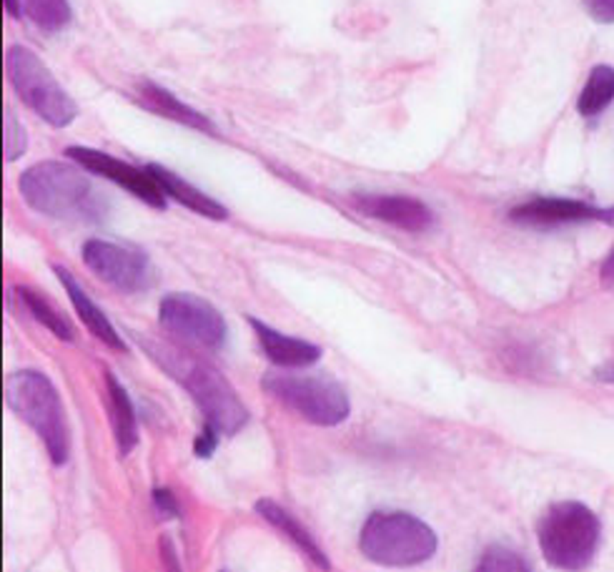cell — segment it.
Instances as JSON below:
<instances>
[{
  "instance_id": "14",
  "label": "cell",
  "mask_w": 614,
  "mask_h": 572,
  "mask_svg": "<svg viewBox=\"0 0 614 572\" xmlns=\"http://www.w3.org/2000/svg\"><path fill=\"white\" fill-rule=\"evenodd\" d=\"M55 276L60 279V284H63L65 294H68L70 304H73L75 314L80 317V322L85 324V329H88L96 339H101L106 346H111V349L116 351H126V341L121 339V334L116 332V327L111 324V319L106 317V314L101 312V309L93 304V299L88 297V294L83 292V286L78 284V281L70 276L68 269H63V266H53Z\"/></svg>"
},
{
  "instance_id": "17",
  "label": "cell",
  "mask_w": 614,
  "mask_h": 572,
  "mask_svg": "<svg viewBox=\"0 0 614 572\" xmlns=\"http://www.w3.org/2000/svg\"><path fill=\"white\" fill-rule=\"evenodd\" d=\"M106 387H108V407H111L113 435H116L121 455H128V452L138 445L136 409H133V402L126 389H123V384L111 374V371H106Z\"/></svg>"
},
{
  "instance_id": "23",
  "label": "cell",
  "mask_w": 614,
  "mask_h": 572,
  "mask_svg": "<svg viewBox=\"0 0 614 572\" xmlns=\"http://www.w3.org/2000/svg\"><path fill=\"white\" fill-rule=\"evenodd\" d=\"M28 151V133L26 126L13 116L11 111L6 113V123H3V154H6V161H16L21 159L23 154Z\"/></svg>"
},
{
  "instance_id": "25",
  "label": "cell",
  "mask_w": 614,
  "mask_h": 572,
  "mask_svg": "<svg viewBox=\"0 0 614 572\" xmlns=\"http://www.w3.org/2000/svg\"><path fill=\"white\" fill-rule=\"evenodd\" d=\"M582 3L597 23H614V0H582Z\"/></svg>"
},
{
  "instance_id": "22",
  "label": "cell",
  "mask_w": 614,
  "mask_h": 572,
  "mask_svg": "<svg viewBox=\"0 0 614 572\" xmlns=\"http://www.w3.org/2000/svg\"><path fill=\"white\" fill-rule=\"evenodd\" d=\"M474 572H532V570L517 552L507 550V547H489Z\"/></svg>"
},
{
  "instance_id": "21",
  "label": "cell",
  "mask_w": 614,
  "mask_h": 572,
  "mask_svg": "<svg viewBox=\"0 0 614 572\" xmlns=\"http://www.w3.org/2000/svg\"><path fill=\"white\" fill-rule=\"evenodd\" d=\"M18 297L23 299V304H26V309L33 314V319L41 322L48 332H53L58 339H63V341L75 339L73 324L65 319V314H60L58 309H55V304L50 302L48 297H43L41 292L28 289V286H21V289H18Z\"/></svg>"
},
{
  "instance_id": "19",
  "label": "cell",
  "mask_w": 614,
  "mask_h": 572,
  "mask_svg": "<svg viewBox=\"0 0 614 572\" xmlns=\"http://www.w3.org/2000/svg\"><path fill=\"white\" fill-rule=\"evenodd\" d=\"M614 101V68L612 65H594L579 93L577 111L584 118H594Z\"/></svg>"
},
{
  "instance_id": "27",
  "label": "cell",
  "mask_w": 614,
  "mask_h": 572,
  "mask_svg": "<svg viewBox=\"0 0 614 572\" xmlns=\"http://www.w3.org/2000/svg\"><path fill=\"white\" fill-rule=\"evenodd\" d=\"M216 440H218V432L206 424V429H203L201 437L196 440V447H193V450H196V455L198 457H211V452L216 450Z\"/></svg>"
},
{
  "instance_id": "8",
  "label": "cell",
  "mask_w": 614,
  "mask_h": 572,
  "mask_svg": "<svg viewBox=\"0 0 614 572\" xmlns=\"http://www.w3.org/2000/svg\"><path fill=\"white\" fill-rule=\"evenodd\" d=\"M178 379L203 412L206 424L216 429L218 435H236L249 422V412L236 389L213 366L203 361H191L181 369Z\"/></svg>"
},
{
  "instance_id": "2",
  "label": "cell",
  "mask_w": 614,
  "mask_h": 572,
  "mask_svg": "<svg viewBox=\"0 0 614 572\" xmlns=\"http://www.w3.org/2000/svg\"><path fill=\"white\" fill-rule=\"evenodd\" d=\"M3 397L11 412L21 417L43 440L53 465H65L70 452L68 422L58 389L43 371L21 369L6 376Z\"/></svg>"
},
{
  "instance_id": "11",
  "label": "cell",
  "mask_w": 614,
  "mask_h": 572,
  "mask_svg": "<svg viewBox=\"0 0 614 572\" xmlns=\"http://www.w3.org/2000/svg\"><path fill=\"white\" fill-rule=\"evenodd\" d=\"M509 218L524 226H561V223H579V221H614V208H594L577 198H549V196H537L532 201L517 206Z\"/></svg>"
},
{
  "instance_id": "7",
  "label": "cell",
  "mask_w": 614,
  "mask_h": 572,
  "mask_svg": "<svg viewBox=\"0 0 614 572\" xmlns=\"http://www.w3.org/2000/svg\"><path fill=\"white\" fill-rule=\"evenodd\" d=\"M158 322L176 341L193 349L216 351L226 344V322L221 312L196 294L176 292L161 299Z\"/></svg>"
},
{
  "instance_id": "26",
  "label": "cell",
  "mask_w": 614,
  "mask_h": 572,
  "mask_svg": "<svg viewBox=\"0 0 614 572\" xmlns=\"http://www.w3.org/2000/svg\"><path fill=\"white\" fill-rule=\"evenodd\" d=\"M158 552H161V565L166 567V572H183L181 570L178 555H176V547L171 542V537H161L158 540Z\"/></svg>"
},
{
  "instance_id": "13",
  "label": "cell",
  "mask_w": 614,
  "mask_h": 572,
  "mask_svg": "<svg viewBox=\"0 0 614 572\" xmlns=\"http://www.w3.org/2000/svg\"><path fill=\"white\" fill-rule=\"evenodd\" d=\"M249 324L254 327L256 337H259V344L264 349V354L269 356V361H274L276 366H284V369H303V366H311L318 361L321 349L311 341L296 339V337H286V334L276 332L269 324L259 322V319L249 317Z\"/></svg>"
},
{
  "instance_id": "10",
  "label": "cell",
  "mask_w": 614,
  "mask_h": 572,
  "mask_svg": "<svg viewBox=\"0 0 614 572\" xmlns=\"http://www.w3.org/2000/svg\"><path fill=\"white\" fill-rule=\"evenodd\" d=\"M65 159H73L83 171L103 176V179L113 181L116 186L126 189L136 198L146 201L154 208L166 206V196L161 186L154 181L146 166H133L128 161H121L111 154H103L98 149H88V146H68L65 149Z\"/></svg>"
},
{
  "instance_id": "30",
  "label": "cell",
  "mask_w": 614,
  "mask_h": 572,
  "mask_svg": "<svg viewBox=\"0 0 614 572\" xmlns=\"http://www.w3.org/2000/svg\"><path fill=\"white\" fill-rule=\"evenodd\" d=\"M599 379H604V381H614V364H609L607 369H599Z\"/></svg>"
},
{
  "instance_id": "9",
  "label": "cell",
  "mask_w": 614,
  "mask_h": 572,
  "mask_svg": "<svg viewBox=\"0 0 614 572\" xmlns=\"http://www.w3.org/2000/svg\"><path fill=\"white\" fill-rule=\"evenodd\" d=\"M80 254H83V264L88 266L90 274H96L116 292H146L154 281L149 256L136 249L113 244L106 238H88Z\"/></svg>"
},
{
  "instance_id": "29",
  "label": "cell",
  "mask_w": 614,
  "mask_h": 572,
  "mask_svg": "<svg viewBox=\"0 0 614 572\" xmlns=\"http://www.w3.org/2000/svg\"><path fill=\"white\" fill-rule=\"evenodd\" d=\"M6 11L11 13V16L21 18V8H18V0H6Z\"/></svg>"
},
{
  "instance_id": "1",
  "label": "cell",
  "mask_w": 614,
  "mask_h": 572,
  "mask_svg": "<svg viewBox=\"0 0 614 572\" xmlns=\"http://www.w3.org/2000/svg\"><path fill=\"white\" fill-rule=\"evenodd\" d=\"M18 191L33 211L50 218L98 221L106 213V198L85 171L68 161L33 164L18 179Z\"/></svg>"
},
{
  "instance_id": "15",
  "label": "cell",
  "mask_w": 614,
  "mask_h": 572,
  "mask_svg": "<svg viewBox=\"0 0 614 572\" xmlns=\"http://www.w3.org/2000/svg\"><path fill=\"white\" fill-rule=\"evenodd\" d=\"M138 103L161 118L183 123V126L196 128V131H203V133H216V126H213L201 111L191 108L188 103L181 101V98H176L168 88L154 83V80H141V83H138Z\"/></svg>"
},
{
  "instance_id": "28",
  "label": "cell",
  "mask_w": 614,
  "mask_h": 572,
  "mask_svg": "<svg viewBox=\"0 0 614 572\" xmlns=\"http://www.w3.org/2000/svg\"><path fill=\"white\" fill-rule=\"evenodd\" d=\"M602 284L612 286V289H614V246H612V251H609L607 259H604V264H602Z\"/></svg>"
},
{
  "instance_id": "24",
  "label": "cell",
  "mask_w": 614,
  "mask_h": 572,
  "mask_svg": "<svg viewBox=\"0 0 614 572\" xmlns=\"http://www.w3.org/2000/svg\"><path fill=\"white\" fill-rule=\"evenodd\" d=\"M154 504H156L158 517H163V519L178 517V502H176V497L171 489H166V487L154 489Z\"/></svg>"
},
{
  "instance_id": "4",
  "label": "cell",
  "mask_w": 614,
  "mask_h": 572,
  "mask_svg": "<svg viewBox=\"0 0 614 572\" xmlns=\"http://www.w3.org/2000/svg\"><path fill=\"white\" fill-rule=\"evenodd\" d=\"M6 75L18 98L48 126L65 128L78 118V106L68 90L28 46H11L6 51Z\"/></svg>"
},
{
  "instance_id": "16",
  "label": "cell",
  "mask_w": 614,
  "mask_h": 572,
  "mask_svg": "<svg viewBox=\"0 0 614 572\" xmlns=\"http://www.w3.org/2000/svg\"><path fill=\"white\" fill-rule=\"evenodd\" d=\"M146 169H149V174L154 176L156 184L161 186L163 196L178 201L181 206L191 208L193 213H201V216H206V218H213V221H223V218L228 216V211L216 201V198H211L208 194H203L201 189L191 186L185 179H181L178 174H173V171L166 169V166L149 164Z\"/></svg>"
},
{
  "instance_id": "6",
  "label": "cell",
  "mask_w": 614,
  "mask_h": 572,
  "mask_svg": "<svg viewBox=\"0 0 614 572\" xmlns=\"http://www.w3.org/2000/svg\"><path fill=\"white\" fill-rule=\"evenodd\" d=\"M264 389L279 399L284 407L301 414L306 422L318 427H336L349 417V399L336 381L321 376L274 374L264 376Z\"/></svg>"
},
{
  "instance_id": "3",
  "label": "cell",
  "mask_w": 614,
  "mask_h": 572,
  "mask_svg": "<svg viewBox=\"0 0 614 572\" xmlns=\"http://www.w3.org/2000/svg\"><path fill=\"white\" fill-rule=\"evenodd\" d=\"M599 542V519L582 502H559L539 522V545L544 560L556 570L579 572L594 560Z\"/></svg>"
},
{
  "instance_id": "20",
  "label": "cell",
  "mask_w": 614,
  "mask_h": 572,
  "mask_svg": "<svg viewBox=\"0 0 614 572\" xmlns=\"http://www.w3.org/2000/svg\"><path fill=\"white\" fill-rule=\"evenodd\" d=\"M21 16L45 33H60L70 26L73 11L68 0H18Z\"/></svg>"
},
{
  "instance_id": "5",
  "label": "cell",
  "mask_w": 614,
  "mask_h": 572,
  "mask_svg": "<svg viewBox=\"0 0 614 572\" xmlns=\"http://www.w3.org/2000/svg\"><path fill=\"white\" fill-rule=\"evenodd\" d=\"M361 552L387 567H411L426 562L436 550L429 524L406 512H374L361 530Z\"/></svg>"
},
{
  "instance_id": "18",
  "label": "cell",
  "mask_w": 614,
  "mask_h": 572,
  "mask_svg": "<svg viewBox=\"0 0 614 572\" xmlns=\"http://www.w3.org/2000/svg\"><path fill=\"white\" fill-rule=\"evenodd\" d=\"M256 512H259L261 517L266 519V522L274 524L276 530L284 532L289 540L296 542V545L301 547L303 555L311 557V560L316 562L321 570H328V560H326V555L321 552V547L313 542L311 532H306L301 524H298V519L291 517V512H286V509L281 507V504L271 502V499H259V502H256Z\"/></svg>"
},
{
  "instance_id": "12",
  "label": "cell",
  "mask_w": 614,
  "mask_h": 572,
  "mask_svg": "<svg viewBox=\"0 0 614 572\" xmlns=\"http://www.w3.org/2000/svg\"><path fill=\"white\" fill-rule=\"evenodd\" d=\"M356 211L364 216L379 218L397 228L421 233L434 223V213L424 201L414 196H389V194H356L351 196Z\"/></svg>"
}]
</instances>
